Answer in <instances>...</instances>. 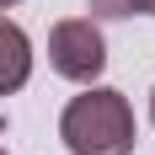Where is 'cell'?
I'll return each mask as SVG.
<instances>
[{
	"label": "cell",
	"instance_id": "6",
	"mask_svg": "<svg viewBox=\"0 0 155 155\" xmlns=\"http://www.w3.org/2000/svg\"><path fill=\"white\" fill-rule=\"evenodd\" d=\"M5 5H16V0H0V11H5Z\"/></svg>",
	"mask_w": 155,
	"mask_h": 155
},
{
	"label": "cell",
	"instance_id": "2",
	"mask_svg": "<svg viewBox=\"0 0 155 155\" xmlns=\"http://www.w3.org/2000/svg\"><path fill=\"white\" fill-rule=\"evenodd\" d=\"M48 70L64 75V80H75V86H91L107 70V38H102V27L91 16L54 21V32H48Z\"/></svg>",
	"mask_w": 155,
	"mask_h": 155
},
{
	"label": "cell",
	"instance_id": "5",
	"mask_svg": "<svg viewBox=\"0 0 155 155\" xmlns=\"http://www.w3.org/2000/svg\"><path fill=\"white\" fill-rule=\"evenodd\" d=\"M150 123H155V91H150Z\"/></svg>",
	"mask_w": 155,
	"mask_h": 155
},
{
	"label": "cell",
	"instance_id": "3",
	"mask_svg": "<svg viewBox=\"0 0 155 155\" xmlns=\"http://www.w3.org/2000/svg\"><path fill=\"white\" fill-rule=\"evenodd\" d=\"M27 75H32V43L11 16H0V96L21 91Z\"/></svg>",
	"mask_w": 155,
	"mask_h": 155
},
{
	"label": "cell",
	"instance_id": "8",
	"mask_svg": "<svg viewBox=\"0 0 155 155\" xmlns=\"http://www.w3.org/2000/svg\"><path fill=\"white\" fill-rule=\"evenodd\" d=\"M0 128H5V123H0Z\"/></svg>",
	"mask_w": 155,
	"mask_h": 155
},
{
	"label": "cell",
	"instance_id": "7",
	"mask_svg": "<svg viewBox=\"0 0 155 155\" xmlns=\"http://www.w3.org/2000/svg\"><path fill=\"white\" fill-rule=\"evenodd\" d=\"M0 155H5V144H0Z\"/></svg>",
	"mask_w": 155,
	"mask_h": 155
},
{
	"label": "cell",
	"instance_id": "4",
	"mask_svg": "<svg viewBox=\"0 0 155 155\" xmlns=\"http://www.w3.org/2000/svg\"><path fill=\"white\" fill-rule=\"evenodd\" d=\"M91 16H107V21H123V16H155V0H86Z\"/></svg>",
	"mask_w": 155,
	"mask_h": 155
},
{
	"label": "cell",
	"instance_id": "1",
	"mask_svg": "<svg viewBox=\"0 0 155 155\" xmlns=\"http://www.w3.org/2000/svg\"><path fill=\"white\" fill-rule=\"evenodd\" d=\"M59 139L70 155H134L139 123H134V107H128L123 91L86 86L59 112Z\"/></svg>",
	"mask_w": 155,
	"mask_h": 155
}]
</instances>
